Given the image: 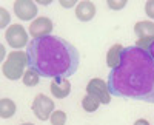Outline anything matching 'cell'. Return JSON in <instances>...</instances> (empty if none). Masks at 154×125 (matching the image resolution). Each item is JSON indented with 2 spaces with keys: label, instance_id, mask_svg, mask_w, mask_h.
Returning <instances> with one entry per match:
<instances>
[{
  "label": "cell",
  "instance_id": "6da1fadb",
  "mask_svg": "<svg viewBox=\"0 0 154 125\" xmlns=\"http://www.w3.org/2000/svg\"><path fill=\"white\" fill-rule=\"evenodd\" d=\"M109 94L154 104V59L137 46L123 48L120 62L108 74Z\"/></svg>",
  "mask_w": 154,
  "mask_h": 125
},
{
  "label": "cell",
  "instance_id": "7a4b0ae2",
  "mask_svg": "<svg viewBox=\"0 0 154 125\" xmlns=\"http://www.w3.org/2000/svg\"><path fill=\"white\" fill-rule=\"evenodd\" d=\"M28 67L38 76L51 79H68L80 64L79 51L68 40L59 36L32 39L26 46Z\"/></svg>",
  "mask_w": 154,
  "mask_h": 125
},
{
  "label": "cell",
  "instance_id": "3957f363",
  "mask_svg": "<svg viewBox=\"0 0 154 125\" xmlns=\"http://www.w3.org/2000/svg\"><path fill=\"white\" fill-rule=\"evenodd\" d=\"M28 65V54L25 51H11L3 62V74L9 80H17L25 76V67Z\"/></svg>",
  "mask_w": 154,
  "mask_h": 125
},
{
  "label": "cell",
  "instance_id": "277c9868",
  "mask_svg": "<svg viewBox=\"0 0 154 125\" xmlns=\"http://www.w3.org/2000/svg\"><path fill=\"white\" fill-rule=\"evenodd\" d=\"M134 33L139 37V40H137V43L134 46L148 51L151 43L154 42V22H149V20L137 22L134 25Z\"/></svg>",
  "mask_w": 154,
  "mask_h": 125
},
{
  "label": "cell",
  "instance_id": "5b68a950",
  "mask_svg": "<svg viewBox=\"0 0 154 125\" xmlns=\"http://www.w3.org/2000/svg\"><path fill=\"white\" fill-rule=\"evenodd\" d=\"M86 93L97 99L100 104H109L111 102V94H109V90H108V83H105V80L102 79H93L89 80L88 85H86Z\"/></svg>",
  "mask_w": 154,
  "mask_h": 125
},
{
  "label": "cell",
  "instance_id": "8992f818",
  "mask_svg": "<svg viewBox=\"0 0 154 125\" xmlns=\"http://www.w3.org/2000/svg\"><path fill=\"white\" fill-rule=\"evenodd\" d=\"M6 42L9 43V46L16 48V49H20L23 46H28V33L25 31V28L22 25H11V27L6 30Z\"/></svg>",
  "mask_w": 154,
  "mask_h": 125
},
{
  "label": "cell",
  "instance_id": "52a82bcc",
  "mask_svg": "<svg viewBox=\"0 0 154 125\" xmlns=\"http://www.w3.org/2000/svg\"><path fill=\"white\" fill-rule=\"evenodd\" d=\"M32 111L40 120H46L54 113V101L45 94H37L32 101Z\"/></svg>",
  "mask_w": 154,
  "mask_h": 125
},
{
  "label": "cell",
  "instance_id": "ba28073f",
  "mask_svg": "<svg viewBox=\"0 0 154 125\" xmlns=\"http://www.w3.org/2000/svg\"><path fill=\"white\" fill-rule=\"evenodd\" d=\"M51 31H53V22L48 17H37L35 20L31 22L29 34L32 39H40V37L51 36Z\"/></svg>",
  "mask_w": 154,
  "mask_h": 125
},
{
  "label": "cell",
  "instance_id": "9c48e42d",
  "mask_svg": "<svg viewBox=\"0 0 154 125\" xmlns=\"http://www.w3.org/2000/svg\"><path fill=\"white\" fill-rule=\"evenodd\" d=\"M14 12L20 20H32L37 16V5L29 0H17L14 2Z\"/></svg>",
  "mask_w": 154,
  "mask_h": 125
},
{
  "label": "cell",
  "instance_id": "30bf717a",
  "mask_svg": "<svg viewBox=\"0 0 154 125\" xmlns=\"http://www.w3.org/2000/svg\"><path fill=\"white\" fill-rule=\"evenodd\" d=\"M51 93L56 99H65L69 93H71V82L69 79H53L51 82Z\"/></svg>",
  "mask_w": 154,
  "mask_h": 125
},
{
  "label": "cell",
  "instance_id": "8fae6325",
  "mask_svg": "<svg viewBox=\"0 0 154 125\" xmlns=\"http://www.w3.org/2000/svg\"><path fill=\"white\" fill-rule=\"evenodd\" d=\"M75 16L82 22H89L96 16V6L93 2H80L75 6Z\"/></svg>",
  "mask_w": 154,
  "mask_h": 125
},
{
  "label": "cell",
  "instance_id": "7c38bea8",
  "mask_svg": "<svg viewBox=\"0 0 154 125\" xmlns=\"http://www.w3.org/2000/svg\"><path fill=\"white\" fill-rule=\"evenodd\" d=\"M123 51V46L120 43H116L109 48V51L106 54V64L109 68H114V67H117L119 65V62H120V54Z\"/></svg>",
  "mask_w": 154,
  "mask_h": 125
},
{
  "label": "cell",
  "instance_id": "4fadbf2b",
  "mask_svg": "<svg viewBox=\"0 0 154 125\" xmlns=\"http://www.w3.org/2000/svg\"><path fill=\"white\" fill-rule=\"evenodd\" d=\"M16 114V104L8 97L0 99V116L2 119H9Z\"/></svg>",
  "mask_w": 154,
  "mask_h": 125
},
{
  "label": "cell",
  "instance_id": "5bb4252c",
  "mask_svg": "<svg viewBox=\"0 0 154 125\" xmlns=\"http://www.w3.org/2000/svg\"><path fill=\"white\" fill-rule=\"evenodd\" d=\"M99 105H100V102L97 101V99L91 97L89 94H86V96L82 99V107H83L85 111H88V113H94V111L99 108Z\"/></svg>",
  "mask_w": 154,
  "mask_h": 125
},
{
  "label": "cell",
  "instance_id": "9a60e30c",
  "mask_svg": "<svg viewBox=\"0 0 154 125\" xmlns=\"http://www.w3.org/2000/svg\"><path fill=\"white\" fill-rule=\"evenodd\" d=\"M38 80H40V76L34 71V70H28L25 71V76H23V83L26 86H35L38 83Z\"/></svg>",
  "mask_w": 154,
  "mask_h": 125
},
{
  "label": "cell",
  "instance_id": "2e32d148",
  "mask_svg": "<svg viewBox=\"0 0 154 125\" xmlns=\"http://www.w3.org/2000/svg\"><path fill=\"white\" fill-rule=\"evenodd\" d=\"M49 120H51L53 125H65L66 123V113L62 111V110H56L54 113L51 114Z\"/></svg>",
  "mask_w": 154,
  "mask_h": 125
},
{
  "label": "cell",
  "instance_id": "e0dca14e",
  "mask_svg": "<svg viewBox=\"0 0 154 125\" xmlns=\"http://www.w3.org/2000/svg\"><path fill=\"white\" fill-rule=\"evenodd\" d=\"M108 6L114 11H119L126 6V0H108Z\"/></svg>",
  "mask_w": 154,
  "mask_h": 125
},
{
  "label": "cell",
  "instance_id": "ac0fdd59",
  "mask_svg": "<svg viewBox=\"0 0 154 125\" xmlns=\"http://www.w3.org/2000/svg\"><path fill=\"white\" fill-rule=\"evenodd\" d=\"M0 14H2V22H0V28H6V25L9 23V12L5 8H0Z\"/></svg>",
  "mask_w": 154,
  "mask_h": 125
},
{
  "label": "cell",
  "instance_id": "d6986e66",
  "mask_svg": "<svg viewBox=\"0 0 154 125\" xmlns=\"http://www.w3.org/2000/svg\"><path fill=\"white\" fill-rule=\"evenodd\" d=\"M145 12L149 19H154V0H148L145 5Z\"/></svg>",
  "mask_w": 154,
  "mask_h": 125
},
{
  "label": "cell",
  "instance_id": "ffe728a7",
  "mask_svg": "<svg viewBox=\"0 0 154 125\" xmlns=\"http://www.w3.org/2000/svg\"><path fill=\"white\" fill-rule=\"evenodd\" d=\"M60 5L63 8H72V6H77V2L75 0H60Z\"/></svg>",
  "mask_w": 154,
  "mask_h": 125
},
{
  "label": "cell",
  "instance_id": "44dd1931",
  "mask_svg": "<svg viewBox=\"0 0 154 125\" xmlns=\"http://www.w3.org/2000/svg\"><path fill=\"white\" fill-rule=\"evenodd\" d=\"M134 125H149V122H148L146 119H137V120L134 122Z\"/></svg>",
  "mask_w": 154,
  "mask_h": 125
},
{
  "label": "cell",
  "instance_id": "7402d4cb",
  "mask_svg": "<svg viewBox=\"0 0 154 125\" xmlns=\"http://www.w3.org/2000/svg\"><path fill=\"white\" fill-rule=\"evenodd\" d=\"M148 51H149V54H151V56H152V59H154V42L151 43V46H149Z\"/></svg>",
  "mask_w": 154,
  "mask_h": 125
},
{
  "label": "cell",
  "instance_id": "603a6c76",
  "mask_svg": "<svg viewBox=\"0 0 154 125\" xmlns=\"http://www.w3.org/2000/svg\"><path fill=\"white\" fill-rule=\"evenodd\" d=\"M38 3H42V5H49L51 0H38Z\"/></svg>",
  "mask_w": 154,
  "mask_h": 125
},
{
  "label": "cell",
  "instance_id": "cb8c5ba5",
  "mask_svg": "<svg viewBox=\"0 0 154 125\" xmlns=\"http://www.w3.org/2000/svg\"><path fill=\"white\" fill-rule=\"evenodd\" d=\"M0 49H2V57H5V46L2 45V46H0Z\"/></svg>",
  "mask_w": 154,
  "mask_h": 125
},
{
  "label": "cell",
  "instance_id": "d4e9b609",
  "mask_svg": "<svg viewBox=\"0 0 154 125\" xmlns=\"http://www.w3.org/2000/svg\"><path fill=\"white\" fill-rule=\"evenodd\" d=\"M22 125H34V123H22Z\"/></svg>",
  "mask_w": 154,
  "mask_h": 125
}]
</instances>
